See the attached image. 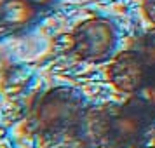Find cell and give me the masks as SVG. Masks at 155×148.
<instances>
[{"mask_svg":"<svg viewBox=\"0 0 155 148\" xmlns=\"http://www.w3.org/2000/svg\"><path fill=\"white\" fill-rule=\"evenodd\" d=\"M37 9L28 0H0V28L19 30L35 19Z\"/></svg>","mask_w":155,"mask_h":148,"instance_id":"4","label":"cell"},{"mask_svg":"<svg viewBox=\"0 0 155 148\" xmlns=\"http://www.w3.org/2000/svg\"><path fill=\"white\" fill-rule=\"evenodd\" d=\"M28 2L37 9V11H40V9H45V7H49V5H52L56 0H28Z\"/></svg>","mask_w":155,"mask_h":148,"instance_id":"8","label":"cell"},{"mask_svg":"<svg viewBox=\"0 0 155 148\" xmlns=\"http://www.w3.org/2000/svg\"><path fill=\"white\" fill-rule=\"evenodd\" d=\"M127 103H131L153 126L155 122V75L153 73H150L147 82L141 85L134 94L129 96Z\"/></svg>","mask_w":155,"mask_h":148,"instance_id":"5","label":"cell"},{"mask_svg":"<svg viewBox=\"0 0 155 148\" xmlns=\"http://www.w3.org/2000/svg\"><path fill=\"white\" fill-rule=\"evenodd\" d=\"M143 14L155 26V0H143Z\"/></svg>","mask_w":155,"mask_h":148,"instance_id":"7","label":"cell"},{"mask_svg":"<svg viewBox=\"0 0 155 148\" xmlns=\"http://www.w3.org/2000/svg\"><path fill=\"white\" fill-rule=\"evenodd\" d=\"M141 52H143V56L147 58L148 64L155 63V26L143 38V49H141Z\"/></svg>","mask_w":155,"mask_h":148,"instance_id":"6","label":"cell"},{"mask_svg":"<svg viewBox=\"0 0 155 148\" xmlns=\"http://www.w3.org/2000/svg\"><path fill=\"white\" fill-rule=\"evenodd\" d=\"M150 70H152V73L155 75V63H152V64H150Z\"/></svg>","mask_w":155,"mask_h":148,"instance_id":"9","label":"cell"},{"mask_svg":"<svg viewBox=\"0 0 155 148\" xmlns=\"http://www.w3.org/2000/svg\"><path fill=\"white\" fill-rule=\"evenodd\" d=\"M150 64L141 51H122L112 56L106 77L115 91L131 96L150 77Z\"/></svg>","mask_w":155,"mask_h":148,"instance_id":"3","label":"cell"},{"mask_svg":"<svg viewBox=\"0 0 155 148\" xmlns=\"http://www.w3.org/2000/svg\"><path fill=\"white\" fill-rule=\"evenodd\" d=\"M119 31L108 18H89L71 31V51L82 61L101 63L113 56Z\"/></svg>","mask_w":155,"mask_h":148,"instance_id":"2","label":"cell"},{"mask_svg":"<svg viewBox=\"0 0 155 148\" xmlns=\"http://www.w3.org/2000/svg\"><path fill=\"white\" fill-rule=\"evenodd\" d=\"M85 110L82 94L73 87H54L37 99L30 112V126L40 136L71 133Z\"/></svg>","mask_w":155,"mask_h":148,"instance_id":"1","label":"cell"}]
</instances>
